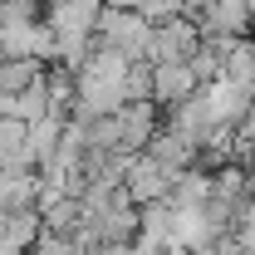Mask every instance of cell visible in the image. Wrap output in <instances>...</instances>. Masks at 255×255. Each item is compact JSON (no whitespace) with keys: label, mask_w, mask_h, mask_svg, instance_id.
<instances>
[{"label":"cell","mask_w":255,"mask_h":255,"mask_svg":"<svg viewBox=\"0 0 255 255\" xmlns=\"http://www.w3.org/2000/svg\"><path fill=\"white\" fill-rule=\"evenodd\" d=\"M187 98H196V79H191L187 64H152V103L172 113Z\"/></svg>","instance_id":"cell-1"}]
</instances>
